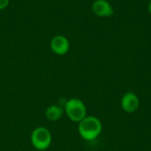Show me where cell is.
Returning <instances> with one entry per match:
<instances>
[{
    "mask_svg": "<svg viewBox=\"0 0 151 151\" xmlns=\"http://www.w3.org/2000/svg\"><path fill=\"white\" fill-rule=\"evenodd\" d=\"M103 125L101 120L95 116H87L79 122L78 132L80 136L88 142L96 140L102 133Z\"/></svg>",
    "mask_w": 151,
    "mask_h": 151,
    "instance_id": "obj_1",
    "label": "cell"
},
{
    "mask_svg": "<svg viewBox=\"0 0 151 151\" xmlns=\"http://www.w3.org/2000/svg\"><path fill=\"white\" fill-rule=\"evenodd\" d=\"M65 113L73 122L79 123L87 117V107L79 98H71L65 104Z\"/></svg>",
    "mask_w": 151,
    "mask_h": 151,
    "instance_id": "obj_2",
    "label": "cell"
},
{
    "mask_svg": "<svg viewBox=\"0 0 151 151\" xmlns=\"http://www.w3.org/2000/svg\"><path fill=\"white\" fill-rule=\"evenodd\" d=\"M30 141L35 150L44 151L50 146L52 142V135L48 128L44 127H39L33 130Z\"/></svg>",
    "mask_w": 151,
    "mask_h": 151,
    "instance_id": "obj_3",
    "label": "cell"
},
{
    "mask_svg": "<svg viewBox=\"0 0 151 151\" xmlns=\"http://www.w3.org/2000/svg\"><path fill=\"white\" fill-rule=\"evenodd\" d=\"M50 46L53 53L58 56H64L70 50V42L65 36L58 35L51 39Z\"/></svg>",
    "mask_w": 151,
    "mask_h": 151,
    "instance_id": "obj_4",
    "label": "cell"
},
{
    "mask_svg": "<svg viewBox=\"0 0 151 151\" xmlns=\"http://www.w3.org/2000/svg\"><path fill=\"white\" fill-rule=\"evenodd\" d=\"M140 107V99L134 92H127L121 98V108L127 113L135 112Z\"/></svg>",
    "mask_w": 151,
    "mask_h": 151,
    "instance_id": "obj_5",
    "label": "cell"
},
{
    "mask_svg": "<svg viewBox=\"0 0 151 151\" xmlns=\"http://www.w3.org/2000/svg\"><path fill=\"white\" fill-rule=\"evenodd\" d=\"M93 12L101 18H108L113 15L114 9L107 0H95L92 4Z\"/></svg>",
    "mask_w": 151,
    "mask_h": 151,
    "instance_id": "obj_6",
    "label": "cell"
},
{
    "mask_svg": "<svg viewBox=\"0 0 151 151\" xmlns=\"http://www.w3.org/2000/svg\"><path fill=\"white\" fill-rule=\"evenodd\" d=\"M64 113H65L64 107L58 104H53L46 109L45 116L50 121H57L64 116Z\"/></svg>",
    "mask_w": 151,
    "mask_h": 151,
    "instance_id": "obj_7",
    "label": "cell"
},
{
    "mask_svg": "<svg viewBox=\"0 0 151 151\" xmlns=\"http://www.w3.org/2000/svg\"><path fill=\"white\" fill-rule=\"evenodd\" d=\"M9 4H10V0H0V11L7 8Z\"/></svg>",
    "mask_w": 151,
    "mask_h": 151,
    "instance_id": "obj_8",
    "label": "cell"
},
{
    "mask_svg": "<svg viewBox=\"0 0 151 151\" xmlns=\"http://www.w3.org/2000/svg\"><path fill=\"white\" fill-rule=\"evenodd\" d=\"M148 11H149L150 14V15H151V0H150V1L149 4H148Z\"/></svg>",
    "mask_w": 151,
    "mask_h": 151,
    "instance_id": "obj_9",
    "label": "cell"
}]
</instances>
